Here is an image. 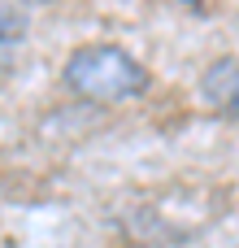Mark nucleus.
<instances>
[{"label":"nucleus","mask_w":239,"mask_h":248,"mask_svg":"<svg viewBox=\"0 0 239 248\" xmlns=\"http://www.w3.org/2000/svg\"><path fill=\"white\" fill-rule=\"evenodd\" d=\"M65 87L87 105H122L152 87V74L118 44H83L65 61Z\"/></svg>","instance_id":"f257e3e1"},{"label":"nucleus","mask_w":239,"mask_h":248,"mask_svg":"<svg viewBox=\"0 0 239 248\" xmlns=\"http://www.w3.org/2000/svg\"><path fill=\"white\" fill-rule=\"evenodd\" d=\"M26 31H30V13L22 4H0V74L22 57Z\"/></svg>","instance_id":"f03ea898"},{"label":"nucleus","mask_w":239,"mask_h":248,"mask_svg":"<svg viewBox=\"0 0 239 248\" xmlns=\"http://www.w3.org/2000/svg\"><path fill=\"white\" fill-rule=\"evenodd\" d=\"M200 92H205V100H209L213 109L235 113V57H231V52H226L222 61H213V65H209V74H205Z\"/></svg>","instance_id":"7ed1b4c3"}]
</instances>
